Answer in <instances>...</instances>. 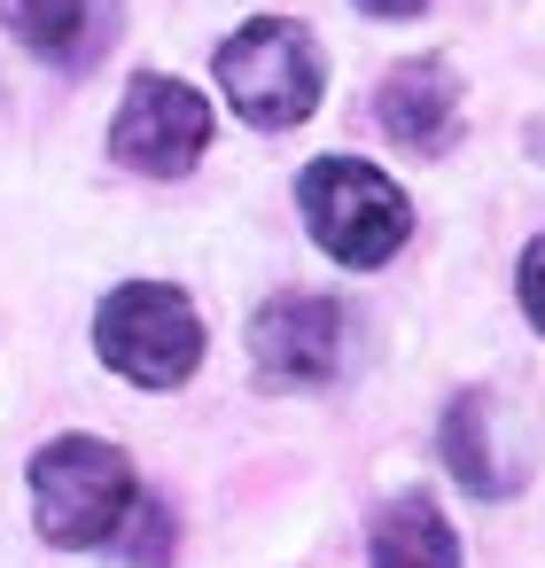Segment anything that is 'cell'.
<instances>
[{"instance_id": "1", "label": "cell", "mask_w": 545, "mask_h": 568, "mask_svg": "<svg viewBox=\"0 0 545 568\" xmlns=\"http://www.w3.org/2000/svg\"><path fill=\"white\" fill-rule=\"evenodd\" d=\"M296 203H304V226L312 242L335 257V265H390L413 234V211H405V187L359 156H320L304 180H296Z\"/></svg>"}, {"instance_id": "2", "label": "cell", "mask_w": 545, "mask_h": 568, "mask_svg": "<svg viewBox=\"0 0 545 568\" xmlns=\"http://www.w3.org/2000/svg\"><path fill=\"white\" fill-rule=\"evenodd\" d=\"M141 483H133V459L102 436H55L40 459H32V514H40V537L48 545H102L118 537V521L133 514Z\"/></svg>"}, {"instance_id": "3", "label": "cell", "mask_w": 545, "mask_h": 568, "mask_svg": "<svg viewBox=\"0 0 545 568\" xmlns=\"http://www.w3.org/2000/svg\"><path fill=\"white\" fill-rule=\"evenodd\" d=\"M320 40L289 17H258L234 40H219V87L258 133H289L320 110Z\"/></svg>"}, {"instance_id": "4", "label": "cell", "mask_w": 545, "mask_h": 568, "mask_svg": "<svg viewBox=\"0 0 545 568\" xmlns=\"http://www.w3.org/2000/svg\"><path fill=\"white\" fill-rule=\"evenodd\" d=\"M94 351L110 374L141 382V389H172L195 374L203 358V320L180 288L164 281H125L102 312H94Z\"/></svg>"}, {"instance_id": "5", "label": "cell", "mask_w": 545, "mask_h": 568, "mask_svg": "<svg viewBox=\"0 0 545 568\" xmlns=\"http://www.w3.org/2000/svg\"><path fill=\"white\" fill-rule=\"evenodd\" d=\"M211 149V102L180 79H133L125 102H118V125H110V156L125 172H149V180H180L195 156Z\"/></svg>"}, {"instance_id": "6", "label": "cell", "mask_w": 545, "mask_h": 568, "mask_svg": "<svg viewBox=\"0 0 545 568\" xmlns=\"http://www.w3.org/2000/svg\"><path fill=\"white\" fill-rule=\"evenodd\" d=\"M250 358L265 382L281 389H312L343 366V304L335 296H312V288H289L273 296L258 320H250Z\"/></svg>"}, {"instance_id": "7", "label": "cell", "mask_w": 545, "mask_h": 568, "mask_svg": "<svg viewBox=\"0 0 545 568\" xmlns=\"http://www.w3.org/2000/svg\"><path fill=\"white\" fill-rule=\"evenodd\" d=\"M374 118L405 156H444L460 141V79H452V63H436V55L397 63L382 79V94H374Z\"/></svg>"}, {"instance_id": "8", "label": "cell", "mask_w": 545, "mask_h": 568, "mask_svg": "<svg viewBox=\"0 0 545 568\" xmlns=\"http://www.w3.org/2000/svg\"><path fill=\"white\" fill-rule=\"evenodd\" d=\"M374 568H460V537L428 490H405L374 514Z\"/></svg>"}, {"instance_id": "9", "label": "cell", "mask_w": 545, "mask_h": 568, "mask_svg": "<svg viewBox=\"0 0 545 568\" xmlns=\"http://www.w3.org/2000/svg\"><path fill=\"white\" fill-rule=\"evenodd\" d=\"M444 459H452V475H460L475 498H506V490L522 483L514 459L491 452V397H483V389L452 397V413H444Z\"/></svg>"}, {"instance_id": "10", "label": "cell", "mask_w": 545, "mask_h": 568, "mask_svg": "<svg viewBox=\"0 0 545 568\" xmlns=\"http://www.w3.org/2000/svg\"><path fill=\"white\" fill-rule=\"evenodd\" d=\"M0 24H9L32 55H71L87 40V0H0Z\"/></svg>"}, {"instance_id": "11", "label": "cell", "mask_w": 545, "mask_h": 568, "mask_svg": "<svg viewBox=\"0 0 545 568\" xmlns=\"http://www.w3.org/2000/svg\"><path fill=\"white\" fill-rule=\"evenodd\" d=\"M118 552H125V568H164L172 560V514L157 506V498H133V514L118 521Z\"/></svg>"}, {"instance_id": "12", "label": "cell", "mask_w": 545, "mask_h": 568, "mask_svg": "<svg viewBox=\"0 0 545 568\" xmlns=\"http://www.w3.org/2000/svg\"><path fill=\"white\" fill-rule=\"evenodd\" d=\"M522 312H529V327L545 335V234L522 250Z\"/></svg>"}, {"instance_id": "13", "label": "cell", "mask_w": 545, "mask_h": 568, "mask_svg": "<svg viewBox=\"0 0 545 568\" xmlns=\"http://www.w3.org/2000/svg\"><path fill=\"white\" fill-rule=\"evenodd\" d=\"M359 9H366V17H413L421 0H359Z\"/></svg>"}]
</instances>
